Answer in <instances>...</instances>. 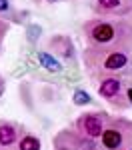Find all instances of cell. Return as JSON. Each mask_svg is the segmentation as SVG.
Here are the masks:
<instances>
[{
  "label": "cell",
  "mask_w": 132,
  "mask_h": 150,
  "mask_svg": "<svg viewBox=\"0 0 132 150\" xmlns=\"http://www.w3.org/2000/svg\"><path fill=\"white\" fill-rule=\"evenodd\" d=\"M88 46H124L132 48V20L128 16H96L82 24Z\"/></svg>",
  "instance_id": "6da1fadb"
},
{
  "label": "cell",
  "mask_w": 132,
  "mask_h": 150,
  "mask_svg": "<svg viewBox=\"0 0 132 150\" xmlns=\"http://www.w3.org/2000/svg\"><path fill=\"white\" fill-rule=\"evenodd\" d=\"M132 48L124 46H86L84 50V68L88 76L96 80H104L130 66Z\"/></svg>",
  "instance_id": "7a4b0ae2"
},
{
  "label": "cell",
  "mask_w": 132,
  "mask_h": 150,
  "mask_svg": "<svg viewBox=\"0 0 132 150\" xmlns=\"http://www.w3.org/2000/svg\"><path fill=\"white\" fill-rule=\"evenodd\" d=\"M104 150H122L132 144V120L124 116H108L104 132L100 136Z\"/></svg>",
  "instance_id": "3957f363"
},
{
  "label": "cell",
  "mask_w": 132,
  "mask_h": 150,
  "mask_svg": "<svg viewBox=\"0 0 132 150\" xmlns=\"http://www.w3.org/2000/svg\"><path fill=\"white\" fill-rule=\"evenodd\" d=\"M98 96L104 98L112 108L116 110H124L128 108L130 102L126 98V92H122V78L120 76H106L104 80H100L98 84Z\"/></svg>",
  "instance_id": "277c9868"
},
{
  "label": "cell",
  "mask_w": 132,
  "mask_h": 150,
  "mask_svg": "<svg viewBox=\"0 0 132 150\" xmlns=\"http://www.w3.org/2000/svg\"><path fill=\"white\" fill-rule=\"evenodd\" d=\"M106 112H102V110H98V112H84L76 118V122H74V128L84 134V136H88V138H94L98 140L102 136V132H104V126H106V120H108Z\"/></svg>",
  "instance_id": "5b68a950"
},
{
  "label": "cell",
  "mask_w": 132,
  "mask_h": 150,
  "mask_svg": "<svg viewBox=\"0 0 132 150\" xmlns=\"http://www.w3.org/2000/svg\"><path fill=\"white\" fill-rule=\"evenodd\" d=\"M56 136H58L60 140H64L72 150H104L102 144H98L94 138H88V136L80 134L76 128H72V130H62Z\"/></svg>",
  "instance_id": "8992f818"
},
{
  "label": "cell",
  "mask_w": 132,
  "mask_h": 150,
  "mask_svg": "<svg viewBox=\"0 0 132 150\" xmlns=\"http://www.w3.org/2000/svg\"><path fill=\"white\" fill-rule=\"evenodd\" d=\"M94 12L98 16H130L132 6L128 0H96Z\"/></svg>",
  "instance_id": "52a82bcc"
},
{
  "label": "cell",
  "mask_w": 132,
  "mask_h": 150,
  "mask_svg": "<svg viewBox=\"0 0 132 150\" xmlns=\"http://www.w3.org/2000/svg\"><path fill=\"white\" fill-rule=\"evenodd\" d=\"M48 48H50V52H52L56 58H60V60H72V58L76 56L74 42L64 34L52 36V38L48 40Z\"/></svg>",
  "instance_id": "ba28073f"
},
{
  "label": "cell",
  "mask_w": 132,
  "mask_h": 150,
  "mask_svg": "<svg viewBox=\"0 0 132 150\" xmlns=\"http://www.w3.org/2000/svg\"><path fill=\"white\" fill-rule=\"evenodd\" d=\"M20 140V124L10 120H0V148L12 150Z\"/></svg>",
  "instance_id": "9c48e42d"
},
{
  "label": "cell",
  "mask_w": 132,
  "mask_h": 150,
  "mask_svg": "<svg viewBox=\"0 0 132 150\" xmlns=\"http://www.w3.org/2000/svg\"><path fill=\"white\" fill-rule=\"evenodd\" d=\"M38 62L42 64V68H46L48 72H62V62L60 58H56L52 52H46V50H38Z\"/></svg>",
  "instance_id": "30bf717a"
},
{
  "label": "cell",
  "mask_w": 132,
  "mask_h": 150,
  "mask_svg": "<svg viewBox=\"0 0 132 150\" xmlns=\"http://www.w3.org/2000/svg\"><path fill=\"white\" fill-rule=\"evenodd\" d=\"M16 150H42V142L36 134L26 132V134L20 136L18 144H16Z\"/></svg>",
  "instance_id": "8fae6325"
},
{
  "label": "cell",
  "mask_w": 132,
  "mask_h": 150,
  "mask_svg": "<svg viewBox=\"0 0 132 150\" xmlns=\"http://www.w3.org/2000/svg\"><path fill=\"white\" fill-rule=\"evenodd\" d=\"M0 18L8 20V22H20L18 10L14 8V2L12 0H0Z\"/></svg>",
  "instance_id": "7c38bea8"
},
{
  "label": "cell",
  "mask_w": 132,
  "mask_h": 150,
  "mask_svg": "<svg viewBox=\"0 0 132 150\" xmlns=\"http://www.w3.org/2000/svg\"><path fill=\"white\" fill-rule=\"evenodd\" d=\"M72 104L74 106H88V104H92V96L86 92V90L78 88V90L72 92Z\"/></svg>",
  "instance_id": "4fadbf2b"
},
{
  "label": "cell",
  "mask_w": 132,
  "mask_h": 150,
  "mask_svg": "<svg viewBox=\"0 0 132 150\" xmlns=\"http://www.w3.org/2000/svg\"><path fill=\"white\" fill-rule=\"evenodd\" d=\"M42 26L40 24H26V40L30 42V44H36L38 42V38L42 36Z\"/></svg>",
  "instance_id": "5bb4252c"
},
{
  "label": "cell",
  "mask_w": 132,
  "mask_h": 150,
  "mask_svg": "<svg viewBox=\"0 0 132 150\" xmlns=\"http://www.w3.org/2000/svg\"><path fill=\"white\" fill-rule=\"evenodd\" d=\"M8 32H10V22L4 20V18H0V44H2V40L6 38Z\"/></svg>",
  "instance_id": "9a60e30c"
},
{
  "label": "cell",
  "mask_w": 132,
  "mask_h": 150,
  "mask_svg": "<svg viewBox=\"0 0 132 150\" xmlns=\"http://www.w3.org/2000/svg\"><path fill=\"white\" fill-rule=\"evenodd\" d=\"M54 150H72L64 140H60L58 136H54Z\"/></svg>",
  "instance_id": "2e32d148"
},
{
  "label": "cell",
  "mask_w": 132,
  "mask_h": 150,
  "mask_svg": "<svg viewBox=\"0 0 132 150\" xmlns=\"http://www.w3.org/2000/svg\"><path fill=\"white\" fill-rule=\"evenodd\" d=\"M126 98H128V102H130V106H132V86L126 88Z\"/></svg>",
  "instance_id": "e0dca14e"
},
{
  "label": "cell",
  "mask_w": 132,
  "mask_h": 150,
  "mask_svg": "<svg viewBox=\"0 0 132 150\" xmlns=\"http://www.w3.org/2000/svg\"><path fill=\"white\" fill-rule=\"evenodd\" d=\"M2 90H4V82H2V78H0V94H2Z\"/></svg>",
  "instance_id": "ac0fdd59"
},
{
  "label": "cell",
  "mask_w": 132,
  "mask_h": 150,
  "mask_svg": "<svg viewBox=\"0 0 132 150\" xmlns=\"http://www.w3.org/2000/svg\"><path fill=\"white\" fill-rule=\"evenodd\" d=\"M122 150H132V144H130V146H126V148H122Z\"/></svg>",
  "instance_id": "d6986e66"
},
{
  "label": "cell",
  "mask_w": 132,
  "mask_h": 150,
  "mask_svg": "<svg viewBox=\"0 0 132 150\" xmlns=\"http://www.w3.org/2000/svg\"><path fill=\"white\" fill-rule=\"evenodd\" d=\"M46 2H58V0H46Z\"/></svg>",
  "instance_id": "ffe728a7"
},
{
  "label": "cell",
  "mask_w": 132,
  "mask_h": 150,
  "mask_svg": "<svg viewBox=\"0 0 132 150\" xmlns=\"http://www.w3.org/2000/svg\"><path fill=\"white\" fill-rule=\"evenodd\" d=\"M0 150H2V148H0Z\"/></svg>",
  "instance_id": "44dd1931"
}]
</instances>
